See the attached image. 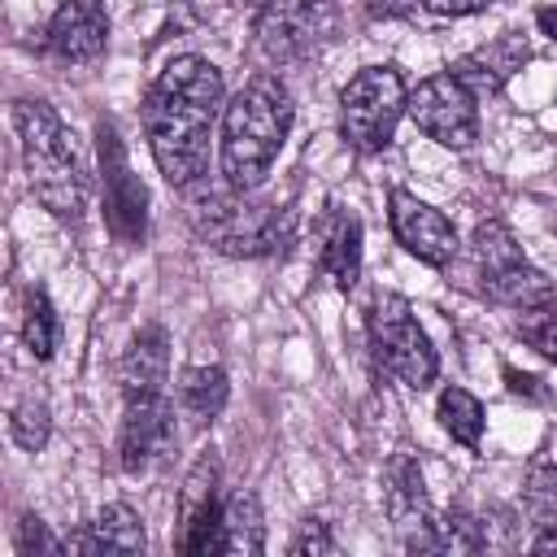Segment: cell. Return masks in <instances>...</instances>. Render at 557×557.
<instances>
[{
	"label": "cell",
	"instance_id": "obj_1",
	"mask_svg": "<svg viewBox=\"0 0 557 557\" xmlns=\"http://www.w3.org/2000/svg\"><path fill=\"white\" fill-rule=\"evenodd\" d=\"M222 113V70L196 52L170 57L144 96V135L170 187L200 183L209 165V131Z\"/></svg>",
	"mask_w": 557,
	"mask_h": 557
},
{
	"label": "cell",
	"instance_id": "obj_2",
	"mask_svg": "<svg viewBox=\"0 0 557 557\" xmlns=\"http://www.w3.org/2000/svg\"><path fill=\"white\" fill-rule=\"evenodd\" d=\"M292 91L278 74H252L226 104H222V183L235 191H257L274 170L287 135H292Z\"/></svg>",
	"mask_w": 557,
	"mask_h": 557
},
{
	"label": "cell",
	"instance_id": "obj_3",
	"mask_svg": "<svg viewBox=\"0 0 557 557\" xmlns=\"http://www.w3.org/2000/svg\"><path fill=\"white\" fill-rule=\"evenodd\" d=\"M13 122H17L26 183H30L35 200L61 222H83V213L91 205V174H87L65 122L44 100H17Z\"/></svg>",
	"mask_w": 557,
	"mask_h": 557
},
{
	"label": "cell",
	"instance_id": "obj_4",
	"mask_svg": "<svg viewBox=\"0 0 557 557\" xmlns=\"http://www.w3.org/2000/svg\"><path fill=\"white\" fill-rule=\"evenodd\" d=\"M187 222L226 257H270L292 244L296 213L287 205L248 200V191H200L187 200Z\"/></svg>",
	"mask_w": 557,
	"mask_h": 557
},
{
	"label": "cell",
	"instance_id": "obj_5",
	"mask_svg": "<svg viewBox=\"0 0 557 557\" xmlns=\"http://www.w3.org/2000/svg\"><path fill=\"white\" fill-rule=\"evenodd\" d=\"M409 109V87L396 65H366L339 91V135L352 152H383Z\"/></svg>",
	"mask_w": 557,
	"mask_h": 557
},
{
	"label": "cell",
	"instance_id": "obj_6",
	"mask_svg": "<svg viewBox=\"0 0 557 557\" xmlns=\"http://www.w3.org/2000/svg\"><path fill=\"white\" fill-rule=\"evenodd\" d=\"M366 331H370V352H374V361H379L392 379H400V383L413 387V392H422V387L435 383L440 357H435V348H431L426 331L418 326V318H413V309H409L405 296L379 292L374 305H370Z\"/></svg>",
	"mask_w": 557,
	"mask_h": 557
},
{
	"label": "cell",
	"instance_id": "obj_7",
	"mask_svg": "<svg viewBox=\"0 0 557 557\" xmlns=\"http://www.w3.org/2000/svg\"><path fill=\"white\" fill-rule=\"evenodd\" d=\"M252 35L270 65H300L335 35V9L326 0H265Z\"/></svg>",
	"mask_w": 557,
	"mask_h": 557
},
{
	"label": "cell",
	"instance_id": "obj_8",
	"mask_svg": "<svg viewBox=\"0 0 557 557\" xmlns=\"http://www.w3.org/2000/svg\"><path fill=\"white\" fill-rule=\"evenodd\" d=\"M405 113L413 117V126L426 139H435V144H444L453 152H461V148H470L479 139V104H474V91L453 70H440V74L422 78L409 91V109Z\"/></svg>",
	"mask_w": 557,
	"mask_h": 557
},
{
	"label": "cell",
	"instance_id": "obj_9",
	"mask_svg": "<svg viewBox=\"0 0 557 557\" xmlns=\"http://www.w3.org/2000/svg\"><path fill=\"white\" fill-rule=\"evenodd\" d=\"M96 148H100V191H104V222L113 239L122 244H144L148 235V187L126 161V148L109 122L96 126Z\"/></svg>",
	"mask_w": 557,
	"mask_h": 557
},
{
	"label": "cell",
	"instance_id": "obj_10",
	"mask_svg": "<svg viewBox=\"0 0 557 557\" xmlns=\"http://www.w3.org/2000/svg\"><path fill=\"white\" fill-rule=\"evenodd\" d=\"M178 444V422L174 405L165 392L152 396H131L122 409V431H117V461L126 474H148L157 470Z\"/></svg>",
	"mask_w": 557,
	"mask_h": 557
},
{
	"label": "cell",
	"instance_id": "obj_11",
	"mask_svg": "<svg viewBox=\"0 0 557 557\" xmlns=\"http://www.w3.org/2000/svg\"><path fill=\"white\" fill-rule=\"evenodd\" d=\"M222 505H226L222 466H218L213 453H200L196 466L183 479V492H178V522H183L178 548L183 553H191V557H209L213 553V531H218Z\"/></svg>",
	"mask_w": 557,
	"mask_h": 557
},
{
	"label": "cell",
	"instance_id": "obj_12",
	"mask_svg": "<svg viewBox=\"0 0 557 557\" xmlns=\"http://www.w3.org/2000/svg\"><path fill=\"white\" fill-rule=\"evenodd\" d=\"M387 213H392L396 239H400L405 252H413L422 265L444 270V265L457 257V231H453V222H448L435 205H426V200H418L413 191L396 187V191L387 196Z\"/></svg>",
	"mask_w": 557,
	"mask_h": 557
},
{
	"label": "cell",
	"instance_id": "obj_13",
	"mask_svg": "<svg viewBox=\"0 0 557 557\" xmlns=\"http://www.w3.org/2000/svg\"><path fill=\"white\" fill-rule=\"evenodd\" d=\"M109 44V13L100 0H61L48 22V48L61 61H96Z\"/></svg>",
	"mask_w": 557,
	"mask_h": 557
},
{
	"label": "cell",
	"instance_id": "obj_14",
	"mask_svg": "<svg viewBox=\"0 0 557 557\" xmlns=\"http://www.w3.org/2000/svg\"><path fill=\"white\" fill-rule=\"evenodd\" d=\"M318 270L331 287L348 292L361 274V222L357 213L331 205L318 218Z\"/></svg>",
	"mask_w": 557,
	"mask_h": 557
},
{
	"label": "cell",
	"instance_id": "obj_15",
	"mask_svg": "<svg viewBox=\"0 0 557 557\" xmlns=\"http://www.w3.org/2000/svg\"><path fill=\"white\" fill-rule=\"evenodd\" d=\"M170 379V335L161 322H148L131 335V344L117 357V387L122 396H152Z\"/></svg>",
	"mask_w": 557,
	"mask_h": 557
},
{
	"label": "cell",
	"instance_id": "obj_16",
	"mask_svg": "<svg viewBox=\"0 0 557 557\" xmlns=\"http://www.w3.org/2000/svg\"><path fill=\"white\" fill-rule=\"evenodd\" d=\"M383 509L396 522V531H405V540L431 518V500H426V483H422V466L409 448L392 453V461L383 466Z\"/></svg>",
	"mask_w": 557,
	"mask_h": 557
},
{
	"label": "cell",
	"instance_id": "obj_17",
	"mask_svg": "<svg viewBox=\"0 0 557 557\" xmlns=\"http://www.w3.org/2000/svg\"><path fill=\"white\" fill-rule=\"evenodd\" d=\"M531 57V48H527V39L522 35H500V39H492L487 48H474V52H466L461 61H453L448 70L474 91V96H496L518 70H522V61Z\"/></svg>",
	"mask_w": 557,
	"mask_h": 557
},
{
	"label": "cell",
	"instance_id": "obj_18",
	"mask_svg": "<svg viewBox=\"0 0 557 557\" xmlns=\"http://www.w3.org/2000/svg\"><path fill=\"white\" fill-rule=\"evenodd\" d=\"M65 553H144V522L131 505L113 500L96 513V522L65 540Z\"/></svg>",
	"mask_w": 557,
	"mask_h": 557
},
{
	"label": "cell",
	"instance_id": "obj_19",
	"mask_svg": "<svg viewBox=\"0 0 557 557\" xmlns=\"http://www.w3.org/2000/svg\"><path fill=\"white\" fill-rule=\"evenodd\" d=\"M483 283V296L487 300H496V305H505V309H535V305H548L553 300V278L544 274V270H535L527 257H518V261H509V265H500V270H487V274H479Z\"/></svg>",
	"mask_w": 557,
	"mask_h": 557
},
{
	"label": "cell",
	"instance_id": "obj_20",
	"mask_svg": "<svg viewBox=\"0 0 557 557\" xmlns=\"http://www.w3.org/2000/svg\"><path fill=\"white\" fill-rule=\"evenodd\" d=\"M265 548V522H261V500L252 492H235L222 505L218 531H213V553L231 557H252Z\"/></svg>",
	"mask_w": 557,
	"mask_h": 557
},
{
	"label": "cell",
	"instance_id": "obj_21",
	"mask_svg": "<svg viewBox=\"0 0 557 557\" xmlns=\"http://www.w3.org/2000/svg\"><path fill=\"white\" fill-rule=\"evenodd\" d=\"M483 544H487V535H483L479 522H474L470 513H461V509H453V513H431V518L405 540L409 553H479Z\"/></svg>",
	"mask_w": 557,
	"mask_h": 557
},
{
	"label": "cell",
	"instance_id": "obj_22",
	"mask_svg": "<svg viewBox=\"0 0 557 557\" xmlns=\"http://www.w3.org/2000/svg\"><path fill=\"white\" fill-rule=\"evenodd\" d=\"M231 400V379L222 366H187L178 374V409L196 422V426H209Z\"/></svg>",
	"mask_w": 557,
	"mask_h": 557
},
{
	"label": "cell",
	"instance_id": "obj_23",
	"mask_svg": "<svg viewBox=\"0 0 557 557\" xmlns=\"http://www.w3.org/2000/svg\"><path fill=\"white\" fill-rule=\"evenodd\" d=\"M57 339H61V318H57L48 292L30 287L26 292V309H22V344L30 348L35 361H48L57 352Z\"/></svg>",
	"mask_w": 557,
	"mask_h": 557
},
{
	"label": "cell",
	"instance_id": "obj_24",
	"mask_svg": "<svg viewBox=\"0 0 557 557\" xmlns=\"http://www.w3.org/2000/svg\"><path fill=\"white\" fill-rule=\"evenodd\" d=\"M435 418L457 444L479 448V440H483V405H479V396H470L466 387H444L440 405H435Z\"/></svg>",
	"mask_w": 557,
	"mask_h": 557
},
{
	"label": "cell",
	"instance_id": "obj_25",
	"mask_svg": "<svg viewBox=\"0 0 557 557\" xmlns=\"http://www.w3.org/2000/svg\"><path fill=\"white\" fill-rule=\"evenodd\" d=\"M470 248H474V265H479V274H487V270H500V265H509V261H518V257H522V248H518L513 231H509L500 218H487V222H479V226H474V239H470Z\"/></svg>",
	"mask_w": 557,
	"mask_h": 557
},
{
	"label": "cell",
	"instance_id": "obj_26",
	"mask_svg": "<svg viewBox=\"0 0 557 557\" xmlns=\"http://www.w3.org/2000/svg\"><path fill=\"white\" fill-rule=\"evenodd\" d=\"M9 435L17 440V448L39 453V448L48 444V435H52V413H48V405L35 400V396H26V400L13 409V418H9Z\"/></svg>",
	"mask_w": 557,
	"mask_h": 557
},
{
	"label": "cell",
	"instance_id": "obj_27",
	"mask_svg": "<svg viewBox=\"0 0 557 557\" xmlns=\"http://www.w3.org/2000/svg\"><path fill=\"white\" fill-rule=\"evenodd\" d=\"M522 505L540 518V522H557V466L553 461H535L522 479Z\"/></svg>",
	"mask_w": 557,
	"mask_h": 557
},
{
	"label": "cell",
	"instance_id": "obj_28",
	"mask_svg": "<svg viewBox=\"0 0 557 557\" xmlns=\"http://www.w3.org/2000/svg\"><path fill=\"white\" fill-rule=\"evenodd\" d=\"M518 335H522L540 357H548V361L557 366V309H553V300H548V305H535V309H522Z\"/></svg>",
	"mask_w": 557,
	"mask_h": 557
},
{
	"label": "cell",
	"instance_id": "obj_29",
	"mask_svg": "<svg viewBox=\"0 0 557 557\" xmlns=\"http://www.w3.org/2000/svg\"><path fill=\"white\" fill-rule=\"evenodd\" d=\"M287 553H292V557H335V553H339V544H335V535L326 531V522H322V518H305V522H300V531L292 535Z\"/></svg>",
	"mask_w": 557,
	"mask_h": 557
},
{
	"label": "cell",
	"instance_id": "obj_30",
	"mask_svg": "<svg viewBox=\"0 0 557 557\" xmlns=\"http://www.w3.org/2000/svg\"><path fill=\"white\" fill-rule=\"evenodd\" d=\"M17 553L22 557H30V553H65V540L48 535V527L35 513H22V522H17Z\"/></svg>",
	"mask_w": 557,
	"mask_h": 557
},
{
	"label": "cell",
	"instance_id": "obj_31",
	"mask_svg": "<svg viewBox=\"0 0 557 557\" xmlns=\"http://www.w3.org/2000/svg\"><path fill=\"white\" fill-rule=\"evenodd\" d=\"M418 4L440 17H470V13H487L496 0H418Z\"/></svg>",
	"mask_w": 557,
	"mask_h": 557
},
{
	"label": "cell",
	"instance_id": "obj_32",
	"mask_svg": "<svg viewBox=\"0 0 557 557\" xmlns=\"http://www.w3.org/2000/svg\"><path fill=\"white\" fill-rule=\"evenodd\" d=\"M531 548H535V553H557V527H548V531H540V535L531 540Z\"/></svg>",
	"mask_w": 557,
	"mask_h": 557
},
{
	"label": "cell",
	"instance_id": "obj_33",
	"mask_svg": "<svg viewBox=\"0 0 557 557\" xmlns=\"http://www.w3.org/2000/svg\"><path fill=\"white\" fill-rule=\"evenodd\" d=\"M535 22H540V30L557 44V9H540V13H535Z\"/></svg>",
	"mask_w": 557,
	"mask_h": 557
}]
</instances>
